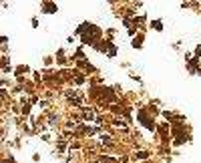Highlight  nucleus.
I'll use <instances>...</instances> for the list:
<instances>
[{
  "label": "nucleus",
  "instance_id": "obj_7",
  "mask_svg": "<svg viewBox=\"0 0 201 163\" xmlns=\"http://www.w3.org/2000/svg\"><path fill=\"white\" fill-rule=\"evenodd\" d=\"M30 24H32V28H36V26H38V18H32V22H30Z\"/></svg>",
  "mask_w": 201,
  "mask_h": 163
},
{
  "label": "nucleus",
  "instance_id": "obj_2",
  "mask_svg": "<svg viewBox=\"0 0 201 163\" xmlns=\"http://www.w3.org/2000/svg\"><path fill=\"white\" fill-rule=\"evenodd\" d=\"M139 121L143 123V125H145V127H147L149 131H153V129H155V123L147 119V113H145V111H141V113H139Z\"/></svg>",
  "mask_w": 201,
  "mask_h": 163
},
{
  "label": "nucleus",
  "instance_id": "obj_5",
  "mask_svg": "<svg viewBox=\"0 0 201 163\" xmlns=\"http://www.w3.org/2000/svg\"><path fill=\"white\" fill-rule=\"evenodd\" d=\"M26 71H28V67H26V65H20V67H18V71H16V75H22V73H26Z\"/></svg>",
  "mask_w": 201,
  "mask_h": 163
},
{
  "label": "nucleus",
  "instance_id": "obj_6",
  "mask_svg": "<svg viewBox=\"0 0 201 163\" xmlns=\"http://www.w3.org/2000/svg\"><path fill=\"white\" fill-rule=\"evenodd\" d=\"M137 157H139V159H145V157H149V153L147 151H141V153H137Z\"/></svg>",
  "mask_w": 201,
  "mask_h": 163
},
{
  "label": "nucleus",
  "instance_id": "obj_4",
  "mask_svg": "<svg viewBox=\"0 0 201 163\" xmlns=\"http://www.w3.org/2000/svg\"><path fill=\"white\" fill-rule=\"evenodd\" d=\"M151 28H155V30H159V32H161V30H163V22H161V20H153V22H151Z\"/></svg>",
  "mask_w": 201,
  "mask_h": 163
},
{
  "label": "nucleus",
  "instance_id": "obj_8",
  "mask_svg": "<svg viewBox=\"0 0 201 163\" xmlns=\"http://www.w3.org/2000/svg\"><path fill=\"white\" fill-rule=\"evenodd\" d=\"M195 54H197V56H201V44H199L197 48H195Z\"/></svg>",
  "mask_w": 201,
  "mask_h": 163
},
{
  "label": "nucleus",
  "instance_id": "obj_3",
  "mask_svg": "<svg viewBox=\"0 0 201 163\" xmlns=\"http://www.w3.org/2000/svg\"><path fill=\"white\" fill-rule=\"evenodd\" d=\"M131 44H133V48H141L143 47V34H137V38H133Z\"/></svg>",
  "mask_w": 201,
  "mask_h": 163
},
{
  "label": "nucleus",
  "instance_id": "obj_1",
  "mask_svg": "<svg viewBox=\"0 0 201 163\" xmlns=\"http://www.w3.org/2000/svg\"><path fill=\"white\" fill-rule=\"evenodd\" d=\"M42 14H56L58 12V6L54 4V2H42Z\"/></svg>",
  "mask_w": 201,
  "mask_h": 163
}]
</instances>
